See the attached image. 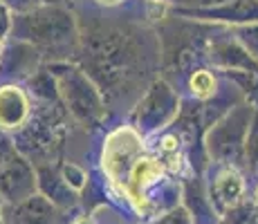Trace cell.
Segmentation results:
<instances>
[{
  "label": "cell",
  "mask_w": 258,
  "mask_h": 224,
  "mask_svg": "<svg viewBox=\"0 0 258 224\" xmlns=\"http://www.w3.org/2000/svg\"><path fill=\"white\" fill-rule=\"evenodd\" d=\"M21 18L18 41H25L38 52H68L79 45V27L74 14L61 5H41L38 9L25 14Z\"/></svg>",
  "instance_id": "obj_1"
},
{
  "label": "cell",
  "mask_w": 258,
  "mask_h": 224,
  "mask_svg": "<svg viewBox=\"0 0 258 224\" xmlns=\"http://www.w3.org/2000/svg\"><path fill=\"white\" fill-rule=\"evenodd\" d=\"M47 69L56 79L58 99L72 119H77L83 126H97L106 117L103 94L97 83L88 77V72L66 61H52Z\"/></svg>",
  "instance_id": "obj_2"
},
{
  "label": "cell",
  "mask_w": 258,
  "mask_h": 224,
  "mask_svg": "<svg viewBox=\"0 0 258 224\" xmlns=\"http://www.w3.org/2000/svg\"><path fill=\"white\" fill-rule=\"evenodd\" d=\"M256 106L251 101L229 108L205 132V148L218 166L240 168L245 164V146L254 121Z\"/></svg>",
  "instance_id": "obj_3"
},
{
  "label": "cell",
  "mask_w": 258,
  "mask_h": 224,
  "mask_svg": "<svg viewBox=\"0 0 258 224\" xmlns=\"http://www.w3.org/2000/svg\"><path fill=\"white\" fill-rule=\"evenodd\" d=\"M180 117V97L164 79H155L144 92L133 114V123L144 134L157 132Z\"/></svg>",
  "instance_id": "obj_4"
},
{
  "label": "cell",
  "mask_w": 258,
  "mask_h": 224,
  "mask_svg": "<svg viewBox=\"0 0 258 224\" xmlns=\"http://www.w3.org/2000/svg\"><path fill=\"white\" fill-rule=\"evenodd\" d=\"M38 193L36 164L14 148L0 162V202L5 206H16Z\"/></svg>",
  "instance_id": "obj_5"
},
{
  "label": "cell",
  "mask_w": 258,
  "mask_h": 224,
  "mask_svg": "<svg viewBox=\"0 0 258 224\" xmlns=\"http://www.w3.org/2000/svg\"><path fill=\"white\" fill-rule=\"evenodd\" d=\"M177 18L196 23H213V25H231L234 29L247 27L258 23V0H229L213 9L191 12V9H173Z\"/></svg>",
  "instance_id": "obj_6"
},
{
  "label": "cell",
  "mask_w": 258,
  "mask_h": 224,
  "mask_svg": "<svg viewBox=\"0 0 258 224\" xmlns=\"http://www.w3.org/2000/svg\"><path fill=\"white\" fill-rule=\"evenodd\" d=\"M5 217H7V224H70L72 222L66 215V211L54 206L41 193L16 204V206H5Z\"/></svg>",
  "instance_id": "obj_7"
},
{
  "label": "cell",
  "mask_w": 258,
  "mask_h": 224,
  "mask_svg": "<svg viewBox=\"0 0 258 224\" xmlns=\"http://www.w3.org/2000/svg\"><path fill=\"white\" fill-rule=\"evenodd\" d=\"M207 61L213 67L222 69L227 74L236 72H247V74H258V63L247 54L236 38H218L211 41L207 47Z\"/></svg>",
  "instance_id": "obj_8"
},
{
  "label": "cell",
  "mask_w": 258,
  "mask_h": 224,
  "mask_svg": "<svg viewBox=\"0 0 258 224\" xmlns=\"http://www.w3.org/2000/svg\"><path fill=\"white\" fill-rule=\"evenodd\" d=\"M38 69H41V52L34 45L16 41L12 47H5V56L0 63V77L7 79V83H27Z\"/></svg>",
  "instance_id": "obj_9"
},
{
  "label": "cell",
  "mask_w": 258,
  "mask_h": 224,
  "mask_svg": "<svg viewBox=\"0 0 258 224\" xmlns=\"http://www.w3.org/2000/svg\"><path fill=\"white\" fill-rule=\"evenodd\" d=\"M245 177H242L240 168L234 166H218L216 175H213L209 197L216 206V211L229 213L231 208H236L238 204H242L245 197Z\"/></svg>",
  "instance_id": "obj_10"
},
{
  "label": "cell",
  "mask_w": 258,
  "mask_h": 224,
  "mask_svg": "<svg viewBox=\"0 0 258 224\" xmlns=\"http://www.w3.org/2000/svg\"><path fill=\"white\" fill-rule=\"evenodd\" d=\"M32 119V97L18 83L0 86V130H21Z\"/></svg>",
  "instance_id": "obj_11"
},
{
  "label": "cell",
  "mask_w": 258,
  "mask_h": 224,
  "mask_svg": "<svg viewBox=\"0 0 258 224\" xmlns=\"http://www.w3.org/2000/svg\"><path fill=\"white\" fill-rule=\"evenodd\" d=\"M36 177H38V193L43 197H47L54 206H58L61 211H70L79 204V193L74 188L68 186V182L63 179L58 166H54L52 162L36 164Z\"/></svg>",
  "instance_id": "obj_12"
},
{
  "label": "cell",
  "mask_w": 258,
  "mask_h": 224,
  "mask_svg": "<svg viewBox=\"0 0 258 224\" xmlns=\"http://www.w3.org/2000/svg\"><path fill=\"white\" fill-rule=\"evenodd\" d=\"M25 90H27L29 97H34L41 103H47V106H52V103H61V99H58L56 79H54V74L49 72L47 67L38 69V72L25 83Z\"/></svg>",
  "instance_id": "obj_13"
},
{
  "label": "cell",
  "mask_w": 258,
  "mask_h": 224,
  "mask_svg": "<svg viewBox=\"0 0 258 224\" xmlns=\"http://www.w3.org/2000/svg\"><path fill=\"white\" fill-rule=\"evenodd\" d=\"M188 90L198 101H209L218 94V79L211 69L196 67L188 74Z\"/></svg>",
  "instance_id": "obj_14"
},
{
  "label": "cell",
  "mask_w": 258,
  "mask_h": 224,
  "mask_svg": "<svg viewBox=\"0 0 258 224\" xmlns=\"http://www.w3.org/2000/svg\"><path fill=\"white\" fill-rule=\"evenodd\" d=\"M58 171H61L63 179L68 182V186L74 188L77 193H81L83 188L88 186V173L83 171V168L79 166V164L66 162V164H61V166H58Z\"/></svg>",
  "instance_id": "obj_15"
},
{
  "label": "cell",
  "mask_w": 258,
  "mask_h": 224,
  "mask_svg": "<svg viewBox=\"0 0 258 224\" xmlns=\"http://www.w3.org/2000/svg\"><path fill=\"white\" fill-rule=\"evenodd\" d=\"M234 38L247 49V54H249V56L258 63V23L234 29Z\"/></svg>",
  "instance_id": "obj_16"
},
{
  "label": "cell",
  "mask_w": 258,
  "mask_h": 224,
  "mask_svg": "<svg viewBox=\"0 0 258 224\" xmlns=\"http://www.w3.org/2000/svg\"><path fill=\"white\" fill-rule=\"evenodd\" d=\"M245 166H249L254 173H258V108L251 121L249 134H247V146H245Z\"/></svg>",
  "instance_id": "obj_17"
},
{
  "label": "cell",
  "mask_w": 258,
  "mask_h": 224,
  "mask_svg": "<svg viewBox=\"0 0 258 224\" xmlns=\"http://www.w3.org/2000/svg\"><path fill=\"white\" fill-rule=\"evenodd\" d=\"M148 224H196V220H193V215L188 213L184 204H180L175 208H168L166 213L157 215L155 220H151Z\"/></svg>",
  "instance_id": "obj_18"
},
{
  "label": "cell",
  "mask_w": 258,
  "mask_h": 224,
  "mask_svg": "<svg viewBox=\"0 0 258 224\" xmlns=\"http://www.w3.org/2000/svg\"><path fill=\"white\" fill-rule=\"evenodd\" d=\"M0 5L9 9L12 14H18V16H25V14L38 9L41 5H45L43 0H0Z\"/></svg>",
  "instance_id": "obj_19"
},
{
  "label": "cell",
  "mask_w": 258,
  "mask_h": 224,
  "mask_svg": "<svg viewBox=\"0 0 258 224\" xmlns=\"http://www.w3.org/2000/svg\"><path fill=\"white\" fill-rule=\"evenodd\" d=\"M14 32V14L5 5H0V38H7Z\"/></svg>",
  "instance_id": "obj_20"
},
{
  "label": "cell",
  "mask_w": 258,
  "mask_h": 224,
  "mask_svg": "<svg viewBox=\"0 0 258 224\" xmlns=\"http://www.w3.org/2000/svg\"><path fill=\"white\" fill-rule=\"evenodd\" d=\"M14 148H16V146H14V141L7 137V134H5V130H0V162H3V159L7 157Z\"/></svg>",
  "instance_id": "obj_21"
},
{
  "label": "cell",
  "mask_w": 258,
  "mask_h": 224,
  "mask_svg": "<svg viewBox=\"0 0 258 224\" xmlns=\"http://www.w3.org/2000/svg\"><path fill=\"white\" fill-rule=\"evenodd\" d=\"M70 224H94V220L90 215H81V217H74Z\"/></svg>",
  "instance_id": "obj_22"
},
{
  "label": "cell",
  "mask_w": 258,
  "mask_h": 224,
  "mask_svg": "<svg viewBox=\"0 0 258 224\" xmlns=\"http://www.w3.org/2000/svg\"><path fill=\"white\" fill-rule=\"evenodd\" d=\"M94 3L103 5V7H117V5H121L123 0H94Z\"/></svg>",
  "instance_id": "obj_23"
},
{
  "label": "cell",
  "mask_w": 258,
  "mask_h": 224,
  "mask_svg": "<svg viewBox=\"0 0 258 224\" xmlns=\"http://www.w3.org/2000/svg\"><path fill=\"white\" fill-rule=\"evenodd\" d=\"M0 224H7V217H5V204L0 202Z\"/></svg>",
  "instance_id": "obj_24"
},
{
  "label": "cell",
  "mask_w": 258,
  "mask_h": 224,
  "mask_svg": "<svg viewBox=\"0 0 258 224\" xmlns=\"http://www.w3.org/2000/svg\"><path fill=\"white\" fill-rule=\"evenodd\" d=\"M3 56H5V38H0V63H3Z\"/></svg>",
  "instance_id": "obj_25"
},
{
  "label": "cell",
  "mask_w": 258,
  "mask_h": 224,
  "mask_svg": "<svg viewBox=\"0 0 258 224\" xmlns=\"http://www.w3.org/2000/svg\"><path fill=\"white\" fill-rule=\"evenodd\" d=\"M254 206L258 208V186H256V191H254Z\"/></svg>",
  "instance_id": "obj_26"
}]
</instances>
